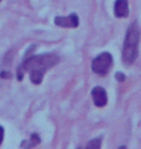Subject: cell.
I'll use <instances>...</instances> for the list:
<instances>
[{"label": "cell", "instance_id": "cell-4", "mask_svg": "<svg viewBox=\"0 0 141 149\" xmlns=\"http://www.w3.org/2000/svg\"><path fill=\"white\" fill-rule=\"evenodd\" d=\"M54 22L62 28H77L78 26V17L77 14L72 13L68 17H56Z\"/></svg>", "mask_w": 141, "mask_h": 149}, {"label": "cell", "instance_id": "cell-10", "mask_svg": "<svg viewBox=\"0 0 141 149\" xmlns=\"http://www.w3.org/2000/svg\"><path fill=\"white\" fill-rule=\"evenodd\" d=\"M2 140H4V127L0 126V145L2 143Z\"/></svg>", "mask_w": 141, "mask_h": 149}, {"label": "cell", "instance_id": "cell-11", "mask_svg": "<svg viewBox=\"0 0 141 149\" xmlns=\"http://www.w3.org/2000/svg\"><path fill=\"white\" fill-rule=\"evenodd\" d=\"M0 76H1L2 78H6V77H8V76L10 77V74H8V72H1V74H0Z\"/></svg>", "mask_w": 141, "mask_h": 149}, {"label": "cell", "instance_id": "cell-6", "mask_svg": "<svg viewBox=\"0 0 141 149\" xmlns=\"http://www.w3.org/2000/svg\"><path fill=\"white\" fill-rule=\"evenodd\" d=\"M128 14H129V7L127 0H116L115 15L117 18H127Z\"/></svg>", "mask_w": 141, "mask_h": 149}, {"label": "cell", "instance_id": "cell-8", "mask_svg": "<svg viewBox=\"0 0 141 149\" xmlns=\"http://www.w3.org/2000/svg\"><path fill=\"white\" fill-rule=\"evenodd\" d=\"M24 69L22 68V66H20L19 68H18V71H17V77H18V80L21 81V80L23 79V74H24Z\"/></svg>", "mask_w": 141, "mask_h": 149}, {"label": "cell", "instance_id": "cell-12", "mask_svg": "<svg viewBox=\"0 0 141 149\" xmlns=\"http://www.w3.org/2000/svg\"><path fill=\"white\" fill-rule=\"evenodd\" d=\"M0 2H1V0H0Z\"/></svg>", "mask_w": 141, "mask_h": 149}, {"label": "cell", "instance_id": "cell-3", "mask_svg": "<svg viewBox=\"0 0 141 149\" xmlns=\"http://www.w3.org/2000/svg\"><path fill=\"white\" fill-rule=\"evenodd\" d=\"M113 66V56L109 53H102L92 63V69L99 76H106Z\"/></svg>", "mask_w": 141, "mask_h": 149}, {"label": "cell", "instance_id": "cell-7", "mask_svg": "<svg viewBox=\"0 0 141 149\" xmlns=\"http://www.w3.org/2000/svg\"><path fill=\"white\" fill-rule=\"evenodd\" d=\"M87 148H94V149L100 148V139H93V140H90V143L87 144Z\"/></svg>", "mask_w": 141, "mask_h": 149}, {"label": "cell", "instance_id": "cell-2", "mask_svg": "<svg viewBox=\"0 0 141 149\" xmlns=\"http://www.w3.org/2000/svg\"><path fill=\"white\" fill-rule=\"evenodd\" d=\"M139 41H140L139 26L137 22H133L128 29L122 48V59L125 64L131 65L136 61L139 53Z\"/></svg>", "mask_w": 141, "mask_h": 149}, {"label": "cell", "instance_id": "cell-9", "mask_svg": "<svg viewBox=\"0 0 141 149\" xmlns=\"http://www.w3.org/2000/svg\"><path fill=\"white\" fill-rule=\"evenodd\" d=\"M116 78L118 79V81H125V74H120V72H117L116 74Z\"/></svg>", "mask_w": 141, "mask_h": 149}, {"label": "cell", "instance_id": "cell-1", "mask_svg": "<svg viewBox=\"0 0 141 149\" xmlns=\"http://www.w3.org/2000/svg\"><path fill=\"white\" fill-rule=\"evenodd\" d=\"M59 61L60 58L55 54H47V55L32 56L28 58L23 63V65L21 66L24 71L30 72V79L32 84H39L42 82L43 74H45V71L49 68H51L52 66L56 65Z\"/></svg>", "mask_w": 141, "mask_h": 149}, {"label": "cell", "instance_id": "cell-5", "mask_svg": "<svg viewBox=\"0 0 141 149\" xmlns=\"http://www.w3.org/2000/svg\"><path fill=\"white\" fill-rule=\"evenodd\" d=\"M92 97L96 107H103L107 104V93L102 87H95L92 91Z\"/></svg>", "mask_w": 141, "mask_h": 149}]
</instances>
